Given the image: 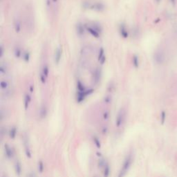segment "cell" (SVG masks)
<instances>
[{
  "label": "cell",
  "mask_w": 177,
  "mask_h": 177,
  "mask_svg": "<svg viewBox=\"0 0 177 177\" xmlns=\"http://www.w3.org/2000/svg\"><path fill=\"white\" fill-rule=\"evenodd\" d=\"M133 161V157L131 154H128L126 156V158L124 160L123 164L122 165V168L119 171V173L118 174V177H125L126 174H127L129 168H131V163Z\"/></svg>",
  "instance_id": "1"
},
{
  "label": "cell",
  "mask_w": 177,
  "mask_h": 177,
  "mask_svg": "<svg viewBox=\"0 0 177 177\" xmlns=\"http://www.w3.org/2000/svg\"><path fill=\"white\" fill-rule=\"evenodd\" d=\"M153 59H154V61L156 64H159V65L163 64L165 62V53L161 49L156 50L154 53Z\"/></svg>",
  "instance_id": "2"
},
{
  "label": "cell",
  "mask_w": 177,
  "mask_h": 177,
  "mask_svg": "<svg viewBox=\"0 0 177 177\" xmlns=\"http://www.w3.org/2000/svg\"><path fill=\"white\" fill-rule=\"evenodd\" d=\"M93 91H94V90H93V88H88V89H87L85 91H83V92L77 91V94H76L77 102H78V103H81V102H83V101L85 100V98H87L88 95H90L93 93Z\"/></svg>",
  "instance_id": "3"
},
{
  "label": "cell",
  "mask_w": 177,
  "mask_h": 177,
  "mask_svg": "<svg viewBox=\"0 0 177 177\" xmlns=\"http://www.w3.org/2000/svg\"><path fill=\"white\" fill-rule=\"evenodd\" d=\"M125 115H126V112L124 108H121L119 110L118 113L117 114V116L116 118V127L119 128L123 124V122L125 121Z\"/></svg>",
  "instance_id": "4"
},
{
  "label": "cell",
  "mask_w": 177,
  "mask_h": 177,
  "mask_svg": "<svg viewBox=\"0 0 177 177\" xmlns=\"http://www.w3.org/2000/svg\"><path fill=\"white\" fill-rule=\"evenodd\" d=\"M101 77H102V71H101L100 68H95L94 70L93 71L91 77L92 82L94 85H97L98 83H100Z\"/></svg>",
  "instance_id": "5"
},
{
  "label": "cell",
  "mask_w": 177,
  "mask_h": 177,
  "mask_svg": "<svg viewBox=\"0 0 177 177\" xmlns=\"http://www.w3.org/2000/svg\"><path fill=\"white\" fill-rule=\"evenodd\" d=\"M49 68L47 64H44L42 67V71L40 72V81L42 84L46 83V80L49 77Z\"/></svg>",
  "instance_id": "6"
},
{
  "label": "cell",
  "mask_w": 177,
  "mask_h": 177,
  "mask_svg": "<svg viewBox=\"0 0 177 177\" xmlns=\"http://www.w3.org/2000/svg\"><path fill=\"white\" fill-rule=\"evenodd\" d=\"M3 152L5 154V156L8 159H12V157L14 156V151L8 144L6 143L3 145Z\"/></svg>",
  "instance_id": "7"
},
{
  "label": "cell",
  "mask_w": 177,
  "mask_h": 177,
  "mask_svg": "<svg viewBox=\"0 0 177 177\" xmlns=\"http://www.w3.org/2000/svg\"><path fill=\"white\" fill-rule=\"evenodd\" d=\"M24 145L25 148V154L26 156L28 159H31L32 157V153H31V147H30V145H29V142H28V139L26 136H25L24 140Z\"/></svg>",
  "instance_id": "8"
},
{
  "label": "cell",
  "mask_w": 177,
  "mask_h": 177,
  "mask_svg": "<svg viewBox=\"0 0 177 177\" xmlns=\"http://www.w3.org/2000/svg\"><path fill=\"white\" fill-rule=\"evenodd\" d=\"M90 9L95 10L97 12H102L105 9V6L101 2H95V3H91Z\"/></svg>",
  "instance_id": "9"
},
{
  "label": "cell",
  "mask_w": 177,
  "mask_h": 177,
  "mask_svg": "<svg viewBox=\"0 0 177 177\" xmlns=\"http://www.w3.org/2000/svg\"><path fill=\"white\" fill-rule=\"evenodd\" d=\"M62 55V49L61 46H58L55 51V55H54V60L56 64H58L61 60Z\"/></svg>",
  "instance_id": "10"
},
{
  "label": "cell",
  "mask_w": 177,
  "mask_h": 177,
  "mask_svg": "<svg viewBox=\"0 0 177 177\" xmlns=\"http://www.w3.org/2000/svg\"><path fill=\"white\" fill-rule=\"evenodd\" d=\"M86 28L84 26V25L82 23H78L76 25V32L78 35L80 37H83L85 35V33Z\"/></svg>",
  "instance_id": "11"
},
{
  "label": "cell",
  "mask_w": 177,
  "mask_h": 177,
  "mask_svg": "<svg viewBox=\"0 0 177 177\" xmlns=\"http://www.w3.org/2000/svg\"><path fill=\"white\" fill-rule=\"evenodd\" d=\"M10 86H11V83L8 80H3L1 81V83H0V88L2 91L10 88Z\"/></svg>",
  "instance_id": "12"
},
{
  "label": "cell",
  "mask_w": 177,
  "mask_h": 177,
  "mask_svg": "<svg viewBox=\"0 0 177 177\" xmlns=\"http://www.w3.org/2000/svg\"><path fill=\"white\" fill-rule=\"evenodd\" d=\"M98 61L101 64H103L106 61V56L104 55V50L102 47H100L98 51Z\"/></svg>",
  "instance_id": "13"
},
{
  "label": "cell",
  "mask_w": 177,
  "mask_h": 177,
  "mask_svg": "<svg viewBox=\"0 0 177 177\" xmlns=\"http://www.w3.org/2000/svg\"><path fill=\"white\" fill-rule=\"evenodd\" d=\"M47 108H46V104H42L41 105V107L40 108V111H39V115H40V118L42 119H44L46 118V116H47Z\"/></svg>",
  "instance_id": "14"
},
{
  "label": "cell",
  "mask_w": 177,
  "mask_h": 177,
  "mask_svg": "<svg viewBox=\"0 0 177 177\" xmlns=\"http://www.w3.org/2000/svg\"><path fill=\"white\" fill-rule=\"evenodd\" d=\"M92 51H93L92 46H89V45H87V46H83V48L81 49L80 53L83 56H87V55H89L90 53H91Z\"/></svg>",
  "instance_id": "15"
},
{
  "label": "cell",
  "mask_w": 177,
  "mask_h": 177,
  "mask_svg": "<svg viewBox=\"0 0 177 177\" xmlns=\"http://www.w3.org/2000/svg\"><path fill=\"white\" fill-rule=\"evenodd\" d=\"M119 32L120 35H121L123 38H127L129 37L128 31H127V28H126V26H125L124 24H121L120 25Z\"/></svg>",
  "instance_id": "16"
},
{
  "label": "cell",
  "mask_w": 177,
  "mask_h": 177,
  "mask_svg": "<svg viewBox=\"0 0 177 177\" xmlns=\"http://www.w3.org/2000/svg\"><path fill=\"white\" fill-rule=\"evenodd\" d=\"M8 64L6 62H2L0 64V74L1 76H4L8 73Z\"/></svg>",
  "instance_id": "17"
},
{
  "label": "cell",
  "mask_w": 177,
  "mask_h": 177,
  "mask_svg": "<svg viewBox=\"0 0 177 177\" xmlns=\"http://www.w3.org/2000/svg\"><path fill=\"white\" fill-rule=\"evenodd\" d=\"M86 30L88 31L92 36L94 37L95 38H99L100 37V33L96 31L93 26H87V27H86Z\"/></svg>",
  "instance_id": "18"
},
{
  "label": "cell",
  "mask_w": 177,
  "mask_h": 177,
  "mask_svg": "<svg viewBox=\"0 0 177 177\" xmlns=\"http://www.w3.org/2000/svg\"><path fill=\"white\" fill-rule=\"evenodd\" d=\"M14 169H15V172L17 176L19 177L21 174V172H22V168H21V164L19 161H17L15 163L14 165Z\"/></svg>",
  "instance_id": "19"
},
{
  "label": "cell",
  "mask_w": 177,
  "mask_h": 177,
  "mask_svg": "<svg viewBox=\"0 0 177 177\" xmlns=\"http://www.w3.org/2000/svg\"><path fill=\"white\" fill-rule=\"evenodd\" d=\"M13 24H14V28H15V31L16 33H19L21 29V23L20 19L19 18L15 19Z\"/></svg>",
  "instance_id": "20"
},
{
  "label": "cell",
  "mask_w": 177,
  "mask_h": 177,
  "mask_svg": "<svg viewBox=\"0 0 177 177\" xmlns=\"http://www.w3.org/2000/svg\"><path fill=\"white\" fill-rule=\"evenodd\" d=\"M31 95L29 93H26L24 96V109L25 110H27L28 107L30 106L31 102Z\"/></svg>",
  "instance_id": "21"
},
{
  "label": "cell",
  "mask_w": 177,
  "mask_h": 177,
  "mask_svg": "<svg viewBox=\"0 0 177 177\" xmlns=\"http://www.w3.org/2000/svg\"><path fill=\"white\" fill-rule=\"evenodd\" d=\"M17 128L15 126H12L11 128L10 129L9 131H8V135L10 139L14 140L17 136Z\"/></svg>",
  "instance_id": "22"
},
{
  "label": "cell",
  "mask_w": 177,
  "mask_h": 177,
  "mask_svg": "<svg viewBox=\"0 0 177 177\" xmlns=\"http://www.w3.org/2000/svg\"><path fill=\"white\" fill-rule=\"evenodd\" d=\"M23 55V52L21 51V48L18 46H16L14 49V55L16 59H19Z\"/></svg>",
  "instance_id": "23"
},
{
  "label": "cell",
  "mask_w": 177,
  "mask_h": 177,
  "mask_svg": "<svg viewBox=\"0 0 177 177\" xmlns=\"http://www.w3.org/2000/svg\"><path fill=\"white\" fill-rule=\"evenodd\" d=\"M104 170H103V177H109L110 175V166L109 164L108 163V162L106 163V164L104 165Z\"/></svg>",
  "instance_id": "24"
},
{
  "label": "cell",
  "mask_w": 177,
  "mask_h": 177,
  "mask_svg": "<svg viewBox=\"0 0 177 177\" xmlns=\"http://www.w3.org/2000/svg\"><path fill=\"white\" fill-rule=\"evenodd\" d=\"M12 94V90L11 88H9L6 91H2V94H1V97L3 99H8L9 98Z\"/></svg>",
  "instance_id": "25"
},
{
  "label": "cell",
  "mask_w": 177,
  "mask_h": 177,
  "mask_svg": "<svg viewBox=\"0 0 177 177\" xmlns=\"http://www.w3.org/2000/svg\"><path fill=\"white\" fill-rule=\"evenodd\" d=\"M86 90H87V88H86L85 85L80 80H78L77 82V91L83 92L85 91Z\"/></svg>",
  "instance_id": "26"
},
{
  "label": "cell",
  "mask_w": 177,
  "mask_h": 177,
  "mask_svg": "<svg viewBox=\"0 0 177 177\" xmlns=\"http://www.w3.org/2000/svg\"><path fill=\"white\" fill-rule=\"evenodd\" d=\"M132 62L133 65L136 69H138L140 65V61H139V57L137 55H134L132 58Z\"/></svg>",
  "instance_id": "27"
},
{
  "label": "cell",
  "mask_w": 177,
  "mask_h": 177,
  "mask_svg": "<svg viewBox=\"0 0 177 177\" xmlns=\"http://www.w3.org/2000/svg\"><path fill=\"white\" fill-rule=\"evenodd\" d=\"M92 138H93V141L95 146L96 147V148H98V149L100 150L101 148V142L100 141V139L96 136H93Z\"/></svg>",
  "instance_id": "28"
},
{
  "label": "cell",
  "mask_w": 177,
  "mask_h": 177,
  "mask_svg": "<svg viewBox=\"0 0 177 177\" xmlns=\"http://www.w3.org/2000/svg\"><path fill=\"white\" fill-rule=\"evenodd\" d=\"M22 58L26 62H28L30 60L31 58V54L30 53L28 52V51H26L24 52H23V55H22Z\"/></svg>",
  "instance_id": "29"
},
{
  "label": "cell",
  "mask_w": 177,
  "mask_h": 177,
  "mask_svg": "<svg viewBox=\"0 0 177 177\" xmlns=\"http://www.w3.org/2000/svg\"><path fill=\"white\" fill-rule=\"evenodd\" d=\"M37 170L40 173H43L44 170V165L42 161H39L37 163Z\"/></svg>",
  "instance_id": "30"
},
{
  "label": "cell",
  "mask_w": 177,
  "mask_h": 177,
  "mask_svg": "<svg viewBox=\"0 0 177 177\" xmlns=\"http://www.w3.org/2000/svg\"><path fill=\"white\" fill-rule=\"evenodd\" d=\"M106 163H107V161H106L105 159H104L103 157H100V159H99V161H98V168H104V165L106 164Z\"/></svg>",
  "instance_id": "31"
},
{
  "label": "cell",
  "mask_w": 177,
  "mask_h": 177,
  "mask_svg": "<svg viewBox=\"0 0 177 177\" xmlns=\"http://www.w3.org/2000/svg\"><path fill=\"white\" fill-rule=\"evenodd\" d=\"M103 101L105 104H110L112 101V97L111 95H107L103 98Z\"/></svg>",
  "instance_id": "32"
},
{
  "label": "cell",
  "mask_w": 177,
  "mask_h": 177,
  "mask_svg": "<svg viewBox=\"0 0 177 177\" xmlns=\"http://www.w3.org/2000/svg\"><path fill=\"white\" fill-rule=\"evenodd\" d=\"M109 116L110 113L109 110H105L104 112H103L102 117H103V119H104V120H107L109 119Z\"/></svg>",
  "instance_id": "33"
},
{
  "label": "cell",
  "mask_w": 177,
  "mask_h": 177,
  "mask_svg": "<svg viewBox=\"0 0 177 177\" xmlns=\"http://www.w3.org/2000/svg\"><path fill=\"white\" fill-rule=\"evenodd\" d=\"M165 118H166V113H165V111H163L161 112V120L162 125H163L165 123Z\"/></svg>",
  "instance_id": "34"
},
{
  "label": "cell",
  "mask_w": 177,
  "mask_h": 177,
  "mask_svg": "<svg viewBox=\"0 0 177 177\" xmlns=\"http://www.w3.org/2000/svg\"><path fill=\"white\" fill-rule=\"evenodd\" d=\"M102 131L103 134H107V132H108V127H107V126H105V127H102Z\"/></svg>",
  "instance_id": "35"
},
{
  "label": "cell",
  "mask_w": 177,
  "mask_h": 177,
  "mask_svg": "<svg viewBox=\"0 0 177 177\" xmlns=\"http://www.w3.org/2000/svg\"><path fill=\"white\" fill-rule=\"evenodd\" d=\"M26 177H36V174H35L34 172H29V173L27 174Z\"/></svg>",
  "instance_id": "36"
},
{
  "label": "cell",
  "mask_w": 177,
  "mask_h": 177,
  "mask_svg": "<svg viewBox=\"0 0 177 177\" xmlns=\"http://www.w3.org/2000/svg\"><path fill=\"white\" fill-rule=\"evenodd\" d=\"M0 49H1V53H0V57L1 58H2L3 57V46H2V45H1V46H0Z\"/></svg>",
  "instance_id": "37"
},
{
  "label": "cell",
  "mask_w": 177,
  "mask_h": 177,
  "mask_svg": "<svg viewBox=\"0 0 177 177\" xmlns=\"http://www.w3.org/2000/svg\"><path fill=\"white\" fill-rule=\"evenodd\" d=\"M170 1V2L173 5V6H174L175 4H176V3H177V0H169Z\"/></svg>",
  "instance_id": "38"
},
{
  "label": "cell",
  "mask_w": 177,
  "mask_h": 177,
  "mask_svg": "<svg viewBox=\"0 0 177 177\" xmlns=\"http://www.w3.org/2000/svg\"><path fill=\"white\" fill-rule=\"evenodd\" d=\"M34 91V85H31L30 86V92L33 93Z\"/></svg>",
  "instance_id": "39"
},
{
  "label": "cell",
  "mask_w": 177,
  "mask_h": 177,
  "mask_svg": "<svg viewBox=\"0 0 177 177\" xmlns=\"http://www.w3.org/2000/svg\"><path fill=\"white\" fill-rule=\"evenodd\" d=\"M52 1H53V3H57V2H58V0H52Z\"/></svg>",
  "instance_id": "40"
},
{
  "label": "cell",
  "mask_w": 177,
  "mask_h": 177,
  "mask_svg": "<svg viewBox=\"0 0 177 177\" xmlns=\"http://www.w3.org/2000/svg\"><path fill=\"white\" fill-rule=\"evenodd\" d=\"M155 1H156L157 3H160V2L161 1V0H155Z\"/></svg>",
  "instance_id": "41"
},
{
  "label": "cell",
  "mask_w": 177,
  "mask_h": 177,
  "mask_svg": "<svg viewBox=\"0 0 177 177\" xmlns=\"http://www.w3.org/2000/svg\"><path fill=\"white\" fill-rule=\"evenodd\" d=\"M6 177V176H3V177Z\"/></svg>",
  "instance_id": "42"
}]
</instances>
